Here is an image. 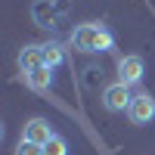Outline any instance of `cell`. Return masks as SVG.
<instances>
[{
	"label": "cell",
	"instance_id": "cell-10",
	"mask_svg": "<svg viewBox=\"0 0 155 155\" xmlns=\"http://www.w3.org/2000/svg\"><path fill=\"white\" fill-rule=\"evenodd\" d=\"M16 155H44V146L41 143H34V140H19V146H16Z\"/></svg>",
	"mask_w": 155,
	"mask_h": 155
},
{
	"label": "cell",
	"instance_id": "cell-7",
	"mask_svg": "<svg viewBox=\"0 0 155 155\" xmlns=\"http://www.w3.org/2000/svg\"><path fill=\"white\" fill-rule=\"evenodd\" d=\"M22 78H25V84H28L31 90H41V93L53 87V68H50V65H41L34 71H25Z\"/></svg>",
	"mask_w": 155,
	"mask_h": 155
},
{
	"label": "cell",
	"instance_id": "cell-3",
	"mask_svg": "<svg viewBox=\"0 0 155 155\" xmlns=\"http://www.w3.org/2000/svg\"><path fill=\"white\" fill-rule=\"evenodd\" d=\"M143 74H146L143 56H124V59H118V81H121V84L137 87L140 81H143Z\"/></svg>",
	"mask_w": 155,
	"mask_h": 155
},
{
	"label": "cell",
	"instance_id": "cell-4",
	"mask_svg": "<svg viewBox=\"0 0 155 155\" xmlns=\"http://www.w3.org/2000/svg\"><path fill=\"white\" fill-rule=\"evenodd\" d=\"M127 118L130 124H149L155 118V99L149 93H137L130 99V109H127Z\"/></svg>",
	"mask_w": 155,
	"mask_h": 155
},
{
	"label": "cell",
	"instance_id": "cell-9",
	"mask_svg": "<svg viewBox=\"0 0 155 155\" xmlns=\"http://www.w3.org/2000/svg\"><path fill=\"white\" fill-rule=\"evenodd\" d=\"M44 155H68V140L59 137V134H53L44 143Z\"/></svg>",
	"mask_w": 155,
	"mask_h": 155
},
{
	"label": "cell",
	"instance_id": "cell-1",
	"mask_svg": "<svg viewBox=\"0 0 155 155\" xmlns=\"http://www.w3.org/2000/svg\"><path fill=\"white\" fill-rule=\"evenodd\" d=\"M71 44H74V50H81V53H109V50L115 47V37H112V31L106 28V25L84 22V25L74 28Z\"/></svg>",
	"mask_w": 155,
	"mask_h": 155
},
{
	"label": "cell",
	"instance_id": "cell-2",
	"mask_svg": "<svg viewBox=\"0 0 155 155\" xmlns=\"http://www.w3.org/2000/svg\"><path fill=\"white\" fill-rule=\"evenodd\" d=\"M130 99H134L130 87L121 84V81H115V84H109L102 90V106H106V112H127L130 109Z\"/></svg>",
	"mask_w": 155,
	"mask_h": 155
},
{
	"label": "cell",
	"instance_id": "cell-6",
	"mask_svg": "<svg viewBox=\"0 0 155 155\" xmlns=\"http://www.w3.org/2000/svg\"><path fill=\"white\" fill-rule=\"evenodd\" d=\"M41 65H44V47L28 44V47H22V50H19V68H22V74H25V71L41 68Z\"/></svg>",
	"mask_w": 155,
	"mask_h": 155
},
{
	"label": "cell",
	"instance_id": "cell-8",
	"mask_svg": "<svg viewBox=\"0 0 155 155\" xmlns=\"http://www.w3.org/2000/svg\"><path fill=\"white\" fill-rule=\"evenodd\" d=\"M62 62H65V53H62V47H59V44H44V65L59 68Z\"/></svg>",
	"mask_w": 155,
	"mask_h": 155
},
{
	"label": "cell",
	"instance_id": "cell-5",
	"mask_svg": "<svg viewBox=\"0 0 155 155\" xmlns=\"http://www.w3.org/2000/svg\"><path fill=\"white\" fill-rule=\"evenodd\" d=\"M22 137H25V140H34V143H41V146H44L47 140L53 137V127H50L47 118H31V121H25Z\"/></svg>",
	"mask_w": 155,
	"mask_h": 155
}]
</instances>
